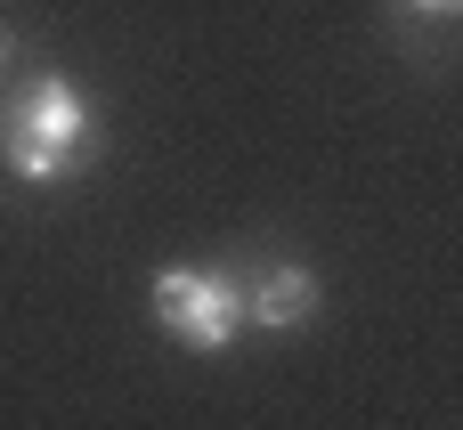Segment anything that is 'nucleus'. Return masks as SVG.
Returning <instances> with one entry per match:
<instances>
[{
	"instance_id": "obj_1",
	"label": "nucleus",
	"mask_w": 463,
	"mask_h": 430,
	"mask_svg": "<svg viewBox=\"0 0 463 430\" xmlns=\"http://www.w3.org/2000/svg\"><path fill=\"white\" fill-rule=\"evenodd\" d=\"M98 154V106L81 81L65 73H33L8 106H0V163L24 187H57Z\"/></svg>"
},
{
	"instance_id": "obj_2",
	"label": "nucleus",
	"mask_w": 463,
	"mask_h": 430,
	"mask_svg": "<svg viewBox=\"0 0 463 430\" xmlns=\"http://www.w3.org/2000/svg\"><path fill=\"white\" fill-rule=\"evenodd\" d=\"M155 325L195 358L236 350V333H252L244 325V276L236 268H163L155 276Z\"/></svg>"
},
{
	"instance_id": "obj_3",
	"label": "nucleus",
	"mask_w": 463,
	"mask_h": 430,
	"mask_svg": "<svg viewBox=\"0 0 463 430\" xmlns=\"http://www.w3.org/2000/svg\"><path fill=\"white\" fill-rule=\"evenodd\" d=\"M317 301H326V285H317L309 260H269V268L244 285V325H260V333H301V325L317 317Z\"/></svg>"
},
{
	"instance_id": "obj_4",
	"label": "nucleus",
	"mask_w": 463,
	"mask_h": 430,
	"mask_svg": "<svg viewBox=\"0 0 463 430\" xmlns=\"http://www.w3.org/2000/svg\"><path fill=\"white\" fill-rule=\"evenodd\" d=\"M407 16H431V24H448V16H463V0H399Z\"/></svg>"
},
{
	"instance_id": "obj_5",
	"label": "nucleus",
	"mask_w": 463,
	"mask_h": 430,
	"mask_svg": "<svg viewBox=\"0 0 463 430\" xmlns=\"http://www.w3.org/2000/svg\"><path fill=\"white\" fill-rule=\"evenodd\" d=\"M0 65H8V33H0Z\"/></svg>"
}]
</instances>
